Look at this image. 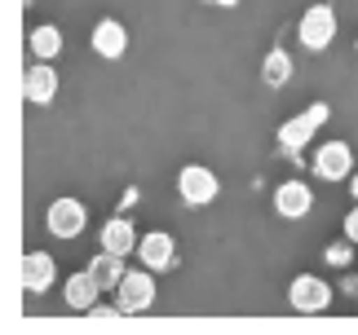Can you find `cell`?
<instances>
[{
	"mask_svg": "<svg viewBox=\"0 0 358 335\" xmlns=\"http://www.w3.org/2000/svg\"><path fill=\"white\" fill-rule=\"evenodd\" d=\"M85 318H98V322H106V318H124V313H120V304H111V309H106V304H93Z\"/></svg>",
	"mask_w": 358,
	"mask_h": 335,
	"instance_id": "19",
	"label": "cell"
},
{
	"mask_svg": "<svg viewBox=\"0 0 358 335\" xmlns=\"http://www.w3.org/2000/svg\"><path fill=\"white\" fill-rule=\"evenodd\" d=\"M62 296H66V304H71L76 313H89L93 304H98V296H102V283L93 278V269H80V274H71V278H66Z\"/></svg>",
	"mask_w": 358,
	"mask_h": 335,
	"instance_id": "13",
	"label": "cell"
},
{
	"mask_svg": "<svg viewBox=\"0 0 358 335\" xmlns=\"http://www.w3.org/2000/svg\"><path fill=\"white\" fill-rule=\"evenodd\" d=\"M22 93H27V102L31 106H49L53 97H58V71H53V62H31L22 71Z\"/></svg>",
	"mask_w": 358,
	"mask_h": 335,
	"instance_id": "9",
	"label": "cell"
},
{
	"mask_svg": "<svg viewBox=\"0 0 358 335\" xmlns=\"http://www.w3.org/2000/svg\"><path fill=\"white\" fill-rule=\"evenodd\" d=\"M314 177L350 181L354 177V150H350V142H323L319 150H314Z\"/></svg>",
	"mask_w": 358,
	"mask_h": 335,
	"instance_id": "7",
	"label": "cell"
},
{
	"mask_svg": "<svg viewBox=\"0 0 358 335\" xmlns=\"http://www.w3.org/2000/svg\"><path fill=\"white\" fill-rule=\"evenodd\" d=\"M89 45H93V53H98V58L120 62L124 53H129V31H124L120 18H98V27H93V36H89Z\"/></svg>",
	"mask_w": 358,
	"mask_h": 335,
	"instance_id": "11",
	"label": "cell"
},
{
	"mask_svg": "<svg viewBox=\"0 0 358 335\" xmlns=\"http://www.w3.org/2000/svg\"><path fill=\"white\" fill-rule=\"evenodd\" d=\"M115 304H120V313H150L155 309V274L146 265L142 269H129L115 287Z\"/></svg>",
	"mask_w": 358,
	"mask_h": 335,
	"instance_id": "2",
	"label": "cell"
},
{
	"mask_svg": "<svg viewBox=\"0 0 358 335\" xmlns=\"http://www.w3.org/2000/svg\"><path fill=\"white\" fill-rule=\"evenodd\" d=\"M137 260L146 265V269H173L177 265V243H173V234L169 230H150L142 234V243H137Z\"/></svg>",
	"mask_w": 358,
	"mask_h": 335,
	"instance_id": "10",
	"label": "cell"
},
{
	"mask_svg": "<svg viewBox=\"0 0 358 335\" xmlns=\"http://www.w3.org/2000/svg\"><path fill=\"white\" fill-rule=\"evenodd\" d=\"M89 269H93V278L102 283V291H115V287H120V278L129 274V269H124V256H115V251H98Z\"/></svg>",
	"mask_w": 358,
	"mask_h": 335,
	"instance_id": "17",
	"label": "cell"
},
{
	"mask_svg": "<svg viewBox=\"0 0 358 335\" xmlns=\"http://www.w3.org/2000/svg\"><path fill=\"white\" fill-rule=\"evenodd\" d=\"M22 291L27 296H45L53 287V278H58V260L49 256V251H27L22 256Z\"/></svg>",
	"mask_w": 358,
	"mask_h": 335,
	"instance_id": "8",
	"label": "cell"
},
{
	"mask_svg": "<svg viewBox=\"0 0 358 335\" xmlns=\"http://www.w3.org/2000/svg\"><path fill=\"white\" fill-rule=\"evenodd\" d=\"M310 207H314V190L306 186V181H283V186L274 190V212H279L283 221L310 216Z\"/></svg>",
	"mask_w": 358,
	"mask_h": 335,
	"instance_id": "12",
	"label": "cell"
},
{
	"mask_svg": "<svg viewBox=\"0 0 358 335\" xmlns=\"http://www.w3.org/2000/svg\"><path fill=\"white\" fill-rule=\"evenodd\" d=\"M327 119H332V106H327V102L306 106L301 115L283 119V128H279V146H283V150H301V146H310V142H314V133H319Z\"/></svg>",
	"mask_w": 358,
	"mask_h": 335,
	"instance_id": "4",
	"label": "cell"
},
{
	"mask_svg": "<svg viewBox=\"0 0 358 335\" xmlns=\"http://www.w3.org/2000/svg\"><path fill=\"white\" fill-rule=\"evenodd\" d=\"M213 5H222V9H235V5H239V0H213Z\"/></svg>",
	"mask_w": 358,
	"mask_h": 335,
	"instance_id": "22",
	"label": "cell"
},
{
	"mask_svg": "<svg viewBox=\"0 0 358 335\" xmlns=\"http://www.w3.org/2000/svg\"><path fill=\"white\" fill-rule=\"evenodd\" d=\"M345 239H350V243H358V203L350 207V216H345Z\"/></svg>",
	"mask_w": 358,
	"mask_h": 335,
	"instance_id": "20",
	"label": "cell"
},
{
	"mask_svg": "<svg viewBox=\"0 0 358 335\" xmlns=\"http://www.w3.org/2000/svg\"><path fill=\"white\" fill-rule=\"evenodd\" d=\"M85 225H89V207H85V199H71V194H62V199H53L49 207H45V230L53 234V239H80L85 234Z\"/></svg>",
	"mask_w": 358,
	"mask_h": 335,
	"instance_id": "1",
	"label": "cell"
},
{
	"mask_svg": "<svg viewBox=\"0 0 358 335\" xmlns=\"http://www.w3.org/2000/svg\"><path fill=\"white\" fill-rule=\"evenodd\" d=\"M22 5H31V0H22Z\"/></svg>",
	"mask_w": 358,
	"mask_h": 335,
	"instance_id": "23",
	"label": "cell"
},
{
	"mask_svg": "<svg viewBox=\"0 0 358 335\" xmlns=\"http://www.w3.org/2000/svg\"><path fill=\"white\" fill-rule=\"evenodd\" d=\"M350 199H354V203H358V172H354V177H350Z\"/></svg>",
	"mask_w": 358,
	"mask_h": 335,
	"instance_id": "21",
	"label": "cell"
},
{
	"mask_svg": "<svg viewBox=\"0 0 358 335\" xmlns=\"http://www.w3.org/2000/svg\"><path fill=\"white\" fill-rule=\"evenodd\" d=\"M102 251H115V256H129V251H137V243H142V234H137L124 216H115V221H106L102 225Z\"/></svg>",
	"mask_w": 358,
	"mask_h": 335,
	"instance_id": "14",
	"label": "cell"
},
{
	"mask_svg": "<svg viewBox=\"0 0 358 335\" xmlns=\"http://www.w3.org/2000/svg\"><path fill=\"white\" fill-rule=\"evenodd\" d=\"M354 49H358V45H354Z\"/></svg>",
	"mask_w": 358,
	"mask_h": 335,
	"instance_id": "24",
	"label": "cell"
},
{
	"mask_svg": "<svg viewBox=\"0 0 358 335\" xmlns=\"http://www.w3.org/2000/svg\"><path fill=\"white\" fill-rule=\"evenodd\" d=\"M292 71H296V62H292L287 49H270L266 58H261V80H266L270 89H283V84L292 80Z\"/></svg>",
	"mask_w": 358,
	"mask_h": 335,
	"instance_id": "16",
	"label": "cell"
},
{
	"mask_svg": "<svg viewBox=\"0 0 358 335\" xmlns=\"http://www.w3.org/2000/svg\"><path fill=\"white\" fill-rule=\"evenodd\" d=\"M296 40H301V49L323 53L336 40V9L332 5H310L296 22Z\"/></svg>",
	"mask_w": 358,
	"mask_h": 335,
	"instance_id": "3",
	"label": "cell"
},
{
	"mask_svg": "<svg viewBox=\"0 0 358 335\" xmlns=\"http://www.w3.org/2000/svg\"><path fill=\"white\" fill-rule=\"evenodd\" d=\"M177 194H182V203H190V207H208L217 194H222V177L203 163H186L182 172H177Z\"/></svg>",
	"mask_w": 358,
	"mask_h": 335,
	"instance_id": "5",
	"label": "cell"
},
{
	"mask_svg": "<svg viewBox=\"0 0 358 335\" xmlns=\"http://www.w3.org/2000/svg\"><path fill=\"white\" fill-rule=\"evenodd\" d=\"M327 260H332V265H350V239L336 243V247H327Z\"/></svg>",
	"mask_w": 358,
	"mask_h": 335,
	"instance_id": "18",
	"label": "cell"
},
{
	"mask_svg": "<svg viewBox=\"0 0 358 335\" xmlns=\"http://www.w3.org/2000/svg\"><path fill=\"white\" fill-rule=\"evenodd\" d=\"M27 53L31 58H40V62H53L62 53V31L53 22H40V27H31V36H27Z\"/></svg>",
	"mask_w": 358,
	"mask_h": 335,
	"instance_id": "15",
	"label": "cell"
},
{
	"mask_svg": "<svg viewBox=\"0 0 358 335\" xmlns=\"http://www.w3.org/2000/svg\"><path fill=\"white\" fill-rule=\"evenodd\" d=\"M287 304L296 313H327L332 309V287L319 274H296L292 287H287Z\"/></svg>",
	"mask_w": 358,
	"mask_h": 335,
	"instance_id": "6",
	"label": "cell"
}]
</instances>
